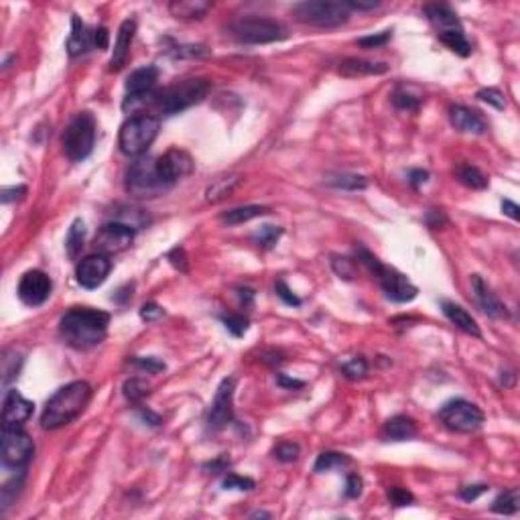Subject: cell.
Returning <instances> with one entry per match:
<instances>
[{
	"instance_id": "cell-1",
	"label": "cell",
	"mask_w": 520,
	"mask_h": 520,
	"mask_svg": "<svg viewBox=\"0 0 520 520\" xmlns=\"http://www.w3.org/2000/svg\"><path fill=\"white\" fill-rule=\"evenodd\" d=\"M110 313L92 307H73L59 321V334L75 349H92L106 340Z\"/></svg>"
},
{
	"instance_id": "cell-64",
	"label": "cell",
	"mask_w": 520,
	"mask_h": 520,
	"mask_svg": "<svg viewBox=\"0 0 520 520\" xmlns=\"http://www.w3.org/2000/svg\"><path fill=\"white\" fill-rule=\"evenodd\" d=\"M140 417L145 419V421H149V425H161V417L159 414H155V412H151L149 408H140Z\"/></svg>"
},
{
	"instance_id": "cell-50",
	"label": "cell",
	"mask_w": 520,
	"mask_h": 520,
	"mask_svg": "<svg viewBox=\"0 0 520 520\" xmlns=\"http://www.w3.org/2000/svg\"><path fill=\"white\" fill-rule=\"evenodd\" d=\"M275 289H277V295H279V299H281L283 303H287L290 307H299V305H301V299L287 287L285 281H277Z\"/></svg>"
},
{
	"instance_id": "cell-28",
	"label": "cell",
	"mask_w": 520,
	"mask_h": 520,
	"mask_svg": "<svg viewBox=\"0 0 520 520\" xmlns=\"http://www.w3.org/2000/svg\"><path fill=\"white\" fill-rule=\"evenodd\" d=\"M267 214H271V208H267V206H242V208H234L230 212L222 214V222L228 226H238V224L250 222L254 218H262Z\"/></svg>"
},
{
	"instance_id": "cell-44",
	"label": "cell",
	"mask_w": 520,
	"mask_h": 520,
	"mask_svg": "<svg viewBox=\"0 0 520 520\" xmlns=\"http://www.w3.org/2000/svg\"><path fill=\"white\" fill-rule=\"evenodd\" d=\"M299 454H301L299 445H297V443H290V441L279 443V445L275 447V451H273V456L283 463L297 462V460H299Z\"/></svg>"
},
{
	"instance_id": "cell-15",
	"label": "cell",
	"mask_w": 520,
	"mask_h": 520,
	"mask_svg": "<svg viewBox=\"0 0 520 520\" xmlns=\"http://www.w3.org/2000/svg\"><path fill=\"white\" fill-rule=\"evenodd\" d=\"M191 171H193V159L187 151L169 149L165 155L157 159V173L167 187H173L179 179L191 175Z\"/></svg>"
},
{
	"instance_id": "cell-30",
	"label": "cell",
	"mask_w": 520,
	"mask_h": 520,
	"mask_svg": "<svg viewBox=\"0 0 520 520\" xmlns=\"http://www.w3.org/2000/svg\"><path fill=\"white\" fill-rule=\"evenodd\" d=\"M456 177L462 185L469 187V189H486L488 187V177L469 163H460L456 167Z\"/></svg>"
},
{
	"instance_id": "cell-42",
	"label": "cell",
	"mask_w": 520,
	"mask_h": 520,
	"mask_svg": "<svg viewBox=\"0 0 520 520\" xmlns=\"http://www.w3.org/2000/svg\"><path fill=\"white\" fill-rule=\"evenodd\" d=\"M23 480H25V471H18V475L14 480H10V482L4 484V488H2V510L8 508L10 502L16 498V494H18V490L23 486Z\"/></svg>"
},
{
	"instance_id": "cell-29",
	"label": "cell",
	"mask_w": 520,
	"mask_h": 520,
	"mask_svg": "<svg viewBox=\"0 0 520 520\" xmlns=\"http://www.w3.org/2000/svg\"><path fill=\"white\" fill-rule=\"evenodd\" d=\"M240 181H242V177H240V175H228V177H220V179H216V181L208 187V191H206V199H208V201H212V203L226 199L232 191L240 185Z\"/></svg>"
},
{
	"instance_id": "cell-38",
	"label": "cell",
	"mask_w": 520,
	"mask_h": 520,
	"mask_svg": "<svg viewBox=\"0 0 520 520\" xmlns=\"http://www.w3.org/2000/svg\"><path fill=\"white\" fill-rule=\"evenodd\" d=\"M222 323L226 325V330L230 332L234 338H242L246 332H248V319L244 315H238V313H226L220 317Z\"/></svg>"
},
{
	"instance_id": "cell-48",
	"label": "cell",
	"mask_w": 520,
	"mask_h": 520,
	"mask_svg": "<svg viewBox=\"0 0 520 520\" xmlns=\"http://www.w3.org/2000/svg\"><path fill=\"white\" fill-rule=\"evenodd\" d=\"M132 364L136 368H140V370H147L149 374H159V372L165 370V362H161L159 358H153V356H149V358H134Z\"/></svg>"
},
{
	"instance_id": "cell-31",
	"label": "cell",
	"mask_w": 520,
	"mask_h": 520,
	"mask_svg": "<svg viewBox=\"0 0 520 520\" xmlns=\"http://www.w3.org/2000/svg\"><path fill=\"white\" fill-rule=\"evenodd\" d=\"M437 37H439V41L447 47V49H451L454 53H458L460 58H469V53H471V45H469V41H467V37H465V33L462 31H447V33H437Z\"/></svg>"
},
{
	"instance_id": "cell-39",
	"label": "cell",
	"mask_w": 520,
	"mask_h": 520,
	"mask_svg": "<svg viewBox=\"0 0 520 520\" xmlns=\"http://www.w3.org/2000/svg\"><path fill=\"white\" fill-rule=\"evenodd\" d=\"M281 234H283V230L279 226H262L260 230L254 234V242L260 248L269 250V248H273L277 244V240L281 238Z\"/></svg>"
},
{
	"instance_id": "cell-36",
	"label": "cell",
	"mask_w": 520,
	"mask_h": 520,
	"mask_svg": "<svg viewBox=\"0 0 520 520\" xmlns=\"http://www.w3.org/2000/svg\"><path fill=\"white\" fill-rule=\"evenodd\" d=\"M351 462L346 454H338V451H323L317 462H315V471H330L334 467H342Z\"/></svg>"
},
{
	"instance_id": "cell-4",
	"label": "cell",
	"mask_w": 520,
	"mask_h": 520,
	"mask_svg": "<svg viewBox=\"0 0 520 520\" xmlns=\"http://www.w3.org/2000/svg\"><path fill=\"white\" fill-rule=\"evenodd\" d=\"M356 254H358V260L370 271V275L378 281V285L382 287L384 290V295L391 299V301H395V303H408V301H412L414 297H417V287L408 281V277L403 275V273H399L397 269H393V267H386V264H382L370 250H366V248H358L356 250Z\"/></svg>"
},
{
	"instance_id": "cell-62",
	"label": "cell",
	"mask_w": 520,
	"mask_h": 520,
	"mask_svg": "<svg viewBox=\"0 0 520 520\" xmlns=\"http://www.w3.org/2000/svg\"><path fill=\"white\" fill-rule=\"evenodd\" d=\"M502 212L508 216V218H512V220H519V212L520 208L515 203V201H510V199H504L502 201Z\"/></svg>"
},
{
	"instance_id": "cell-23",
	"label": "cell",
	"mask_w": 520,
	"mask_h": 520,
	"mask_svg": "<svg viewBox=\"0 0 520 520\" xmlns=\"http://www.w3.org/2000/svg\"><path fill=\"white\" fill-rule=\"evenodd\" d=\"M449 120L451 126L460 132H469V134H484L488 130L484 118L475 110H469L465 106H451L449 110Z\"/></svg>"
},
{
	"instance_id": "cell-21",
	"label": "cell",
	"mask_w": 520,
	"mask_h": 520,
	"mask_svg": "<svg viewBox=\"0 0 520 520\" xmlns=\"http://www.w3.org/2000/svg\"><path fill=\"white\" fill-rule=\"evenodd\" d=\"M425 16L429 18V23L437 29V33H447V31H462V23L458 18V14L451 10V6L447 4H425L423 6Z\"/></svg>"
},
{
	"instance_id": "cell-6",
	"label": "cell",
	"mask_w": 520,
	"mask_h": 520,
	"mask_svg": "<svg viewBox=\"0 0 520 520\" xmlns=\"http://www.w3.org/2000/svg\"><path fill=\"white\" fill-rule=\"evenodd\" d=\"M161 130V120L153 114L128 118L118 132V147L126 157H143L155 143Z\"/></svg>"
},
{
	"instance_id": "cell-60",
	"label": "cell",
	"mask_w": 520,
	"mask_h": 520,
	"mask_svg": "<svg viewBox=\"0 0 520 520\" xmlns=\"http://www.w3.org/2000/svg\"><path fill=\"white\" fill-rule=\"evenodd\" d=\"M277 384L283 386V388H303L305 386L303 380H295V378H289L285 374H277Z\"/></svg>"
},
{
	"instance_id": "cell-19",
	"label": "cell",
	"mask_w": 520,
	"mask_h": 520,
	"mask_svg": "<svg viewBox=\"0 0 520 520\" xmlns=\"http://www.w3.org/2000/svg\"><path fill=\"white\" fill-rule=\"evenodd\" d=\"M159 82V69L155 65H145L140 69H134L126 79V96L134 98H147L157 92Z\"/></svg>"
},
{
	"instance_id": "cell-25",
	"label": "cell",
	"mask_w": 520,
	"mask_h": 520,
	"mask_svg": "<svg viewBox=\"0 0 520 520\" xmlns=\"http://www.w3.org/2000/svg\"><path fill=\"white\" fill-rule=\"evenodd\" d=\"M417 433H419L417 423L406 414H397L388 419L382 429L384 441H408V439H414Z\"/></svg>"
},
{
	"instance_id": "cell-33",
	"label": "cell",
	"mask_w": 520,
	"mask_h": 520,
	"mask_svg": "<svg viewBox=\"0 0 520 520\" xmlns=\"http://www.w3.org/2000/svg\"><path fill=\"white\" fill-rule=\"evenodd\" d=\"M520 508V494L517 488H510L502 492L494 502H492V512L496 515H517Z\"/></svg>"
},
{
	"instance_id": "cell-26",
	"label": "cell",
	"mask_w": 520,
	"mask_h": 520,
	"mask_svg": "<svg viewBox=\"0 0 520 520\" xmlns=\"http://www.w3.org/2000/svg\"><path fill=\"white\" fill-rule=\"evenodd\" d=\"M441 307H443L445 317H447L458 330H462L463 334H469V336H473V338H482L480 325L475 323V319L463 309L462 305H458V303H454V301H441Z\"/></svg>"
},
{
	"instance_id": "cell-13",
	"label": "cell",
	"mask_w": 520,
	"mask_h": 520,
	"mask_svg": "<svg viewBox=\"0 0 520 520\" xmlns=\"http://www.w3.org/2000/svg\"><path fill=\"white\" fill-rule=\"evenodd\" d=\"M110 271H112V260H110V256L98 252V254L86 256V258L77 264V269H75V279H77V285L84 287V289H98L100 285H104V281L108 279Z\"/></svg>"
},
{
	"instance_id": "cell-9",
	"label": "cell",
	"mask_w": 520,
	"mask_h": 520,
	"mask_svg": "<svg viewBox=\"0 0 520 520\" xmlns=\"http://www.w3.org/2000/svg\"><path fill=\"white\" fill-rule=\"evenodd\" d=\"M124 187H126V193L136 199L159 197L161 193L171 189L163 183V179L157 173V159H151V157H138L128 167Z\"/></svg>"
},
{
	"instance_id": "cell-57",
	"label": "cell",
	"mask_w": 520,
	"mask_h": 520,
	"mask_svg": "<svg viewBox=\"0 0 520 520\" xmlns=\"http://www.w3.org/2000/svg\"><path fill=\"white\" fill-rule=\"evenodd\" d=\"M108 41H110V33H108V29L106 27H98L96 31H94V47H98V49H108Z\"/></svg>"
},
{
	"instance_id": "cell-8",
	"label": "cell",
	"mask_w": 520,
	"mask_h": 520,
	"mask_svg": "<svg viewBox=\"0 0 520 520\" xmlns=\"http://www.w3.org/2000/svg\"><path fill=\"white\" fill-rule=\"evenodd\" d=\"M96 145V118L92 112H79L67 124L63 132V153L69 161L77 163L92 155Z\"/></svg>"
},
{
	"instance_id": "cell-63",
	"label": "cell",
	"mask_w": 520,
	"mask_h": 520,
	"mask_svg": "<svg viewBox=\"0 0 520 520\" xmlns=\"http://www.w3.org/2000/svg\"><path fill=\"white\" fill-rule=\"evenodd\" d=\"M238 295H240V301H242L244 307H250V305H252V301H254V290L244 287V289H238Z\"/></svg>"
},
{
	"instance_id": "cell-3",
	"label": "cell",
	"mask_w": 520,
	"mask_h": 520,
	"mask_svg": "<svg viewBox=\"0 0 520 520\" xmlns=\"http://www.w3.org/2000/svg\"><path fill=\"white\" fill-rule=\"evenodd\" d=\"M212 92V82L206 77H189L181 79L169 88L157 90L155 108L165 116H175L185 112L187 108L199 104Z\"/></svg>"
},
{
	"instance_id": "cell-16",
	"label": "cell",
	"mask_w": 520,
	"mask_h": 520,
	"mask_svg": "<svg viewBox=\"0 0 520 520\" xmlns=\"http://www.w3.org/2000/svg\"><path fill=\"white\" fill-rule=\"evenodd\" d=\"M234 388H236V380L234 378H224L218 386V393L214 397L212 408L208 412V427L218 431L224 429L226 425H230L234 419V408H232V399H234Z\"/></svg>"
},
{
	"instance_id": "cell-20",
	"label": "cell",
	"mask_w": 520,
	"mask_h": 520,
	"mask_svg": "<svg viewBox=\"0 0 520 520\" xmlns=\"http://www.w3.org/2000/svg\"><path fill=\"white\" fill-rule=\"evenodd\" d=\"M134 33H136V21L134 18H126L120 29H118V37H116L114 49H112V58H110V71H120L128 59V53H130V45H132V39H134Z\"/></svg>"
},
{
	"instance_id": "cell-18",
	"label": "cell",
	"mask_w": 520,
	"mask_h": 520,
	"mask_svg": "<svg viewBox=\"0 0 520 520\" xmlns=\"http://www.w3.org/2000/svg\"><path fill=\"white\" fill-rule=\"evenodd\" d=\"M471 290H473L475 303L480 305V309H482L488 317H492V319L508 317L506 305L498 299V295L488 287V283H486L480 275H471Z\"/></svg>"
},
{
	"instance_id": "cell-53",
	"label": "cell",
	"mask_w": 520,
	"mask_h": 520,
	"mask_svg": "<svg viewBox=\"0 0 520 520\" xmlns=\"http://www.w3.org/2000/svg\"><path fill=\"white\" fill-rule=\"evenodd\" d=\"M169 260H171V264H173L177 271L187 273V258H185V250L181 246H177V248H173L169 252Z\"/></svg>"
},
{
	"instance_id": "cell-40",
	"label": "cell",
	"mask_w": 520,
	"mask_h": 520,
	"mask_svg": "<svg viewBox=\"0 0 520 520\" xmlns=\"http://www.w3.org/2000/svg\"><path fill=\"white\" fill-rule=\"evenodd\" d=\"M169 53L177 59H199V58H208L210 55V49L206 45H177L173 49H169Z\"/></svg>"
},
{
	"instance_id": "cell-27",
	"label": "cell",
	"mask_w": 520,
	"mask_h": 520,
	"mask_svg": "<svg viewBox=\"0 0 520 520\" xmlns=\"http://www.w3.org/2000/svg\"><path fill=\"white\" fill-rule=\"evenodd\" d=\"M214 4L210 0H173L169 12L175 18H203Z\"/></svg>"
},
{
	"instance_id": "cell-10",
	"label": "cell",
	"mask_w": 520,
	"mask_h": 520,
	"mask_svg": "<svg viewBox=\"0 0 520 520\" xmlns=\"http://www.w3.org/2000/svg\"><path fill=\"white\" fill-rule=\"evenodd\" d=\"M35 454L33 439L29 433L23 431V427H2V439H0V456L2 465L10 469H25V465L31 462Z\"/></svg>"
},
{
	"instance_id": "cell-55",
	"label": "cell",
	"mask_w": 520,
	"mask_h": 520,
	"mask_svg": "<svg viewBox=\"0 0 520 520\" xmlns=\"http://www.w3.org/2000/svg\"><path fill=\"white\" fill-rule=\"evenodd\" d=\"M344 4H346L347 10H374V8H378L382 2H380V0H368V2H362V0H346Z\"/></svg>"
},
{
	"instance_id": "cell-41",
	"label": "cell",
	"mask_w": 520,
	"mask_h": 520,
	"mask_svg": "<svg viewBox=\"0 0 520 520\" xmlns=\"http://www.w3.org/2000/svg\"><path fill=\"white\" fill-rule=\"evenodd\" d=\"M342 372L346 374L347 378H351V380L364 378L368 374V362L362 356H356V358H351L349 362H346L342 366Z\"/></svg>"
},
{
	"instance_id": "cell-43",
	"label": "cell",
	"mask_w": 520,
	"mask_h": 520,
	"mask_svg": "<svg viewBox=\"0 0 520 520\" xmlns=\"http://www.w3.org/2000/svg\"><path fill=\"white\" fill-rule=\"evenodd\" d=\"M393 102L399 110H406V112H417L419 106H421V98L410 96L405 90H397L395 96H393Z\"/></svg>"
},
{
	"instance_id": "cell-35",
	"label": "cell",
	"mask_w": 520,
	"mask_h": 520,
	"mask_svg": "<svg viewBox=\"0 0 520 520\" xmlns=\"http://www.w3.org/2000/svg\"><path fill=\"white\" fill-rule=\"evenodd\" d=\"M21 366H23V356L16 354L14 349L6 351L4 358H2V384L8 386L10 380H14L21 372Z\"/></svg>"
},
{
	"instance_id": "cell-2",
	"label": "cell",
	"mask_w": 520,
	"mask_h": 520,
	"mask_svg": "<svg viewBox=\"0 0 520 520\" xmlns=\"http://www.w3.org/2000/svg\"><path fill=\"white\" fill-rule=\"evenodd\" d=\"M92 386L86 380H73L61 386L58 393L47 401L41 414V427L55 431L77 419L92 401Z\"/></svg>"
},
{
	"instance_id": "cell-59",
	"label": "cell",
	"mask_w": 520,
	"mask_h": 520,
	"mask_svg": "<svg viewBox=\"0 0 520 520\" xmlns=\"http://www.w3.org/2000/svg\"><path fill=\"white\" fill-rule=\"evenodd\" d=\"M228 467H230V460L224 458V456H220L218 460L208 462L203 465V469H210V473H222V471H226Z\"/></svg>"
},
{
	"instance_id": "cell-32",
	"label": "cell",
	"mask_w": 520,
	"mask_h": 520,
	"mask_svg": "<svg viewBox=\"0 0 520 520\" xmlns=\"http://www.w3.org/2000/svg\"><path fill=\"white\" fill-rule=\"evenodd\" d=\"M84 240H86V224L82 220H73L65 238V250L69 258H77V254L84 248Z\"/></svg>"
},
{
	"instance_id": "cell-47",
	"label": "cell",
	"mask_w": 520,
	"mask_h": 520,
	"mask_svg": "<svg viewBox=\"0 0 520 520\" xmlns=\"http://www.w3.org/2000/svg\"><path fill=\"white\" fill-rule=\"evenodd\" d=\"M222 486H224V490H252L256 484H254V480H250V478H242V475H236V473H228L226 478H224V482H222Z\"/></svg>"
},
{
	"instance_id": "cell-17",
	"label": "cell",
	"mask_w": 520,
	"mask_h": 520,
	"mask_svg": "<svg viewBox=\"0 0 520 520\" xmlns=\"http://www.w3.org/2000/svg\"><path fill=\"white\" fill-rule=\"evenodd\" d=\"M35 405L27 401L18 391L8 388L2 401V427H23L33 417Z\"/></svg>"
},
{
	"instance_id": "cell-51",
	"label": "cell",
	"mask_w": 520,
	"mask_h": 520,
	"mask_svg": "<svg viewBox=\"0 0 520 520\" xmlns=\"http://www.w3.org/2000/svg\"><path fill=\"white\" fill-rule=\"evenodd\" d=\"M362 478L358 473H349L346 480V496L347 498H358L362 494Z\"/></svg>"
},
{
	"instance_id": "cell-56",
	"label": "cell",
	"mask_w": 520,
	"mask_h": 520,
	"mask_svg": "<svg viewBox=\"0 0 520 520\" xmlns=\"http://www.w3.org/2000/svg\"><path fill=\"white\" fill-rule=\"evenodd\" d=\"M27 193V187L18 185V187H4L2 189V203H10L14 199H21Z\"/></svg>"
},
{
	"instance_id": "cell-5",
	"label": "cell",
	"mask_w": 520,
	"mask_h": 520,
	"mask_svg": "<svg viewBox=\"0 0 520 520\" xmlns=\"http://www.w3.org/2000/svg\"><path fill=\"white\" fill-rule=\"evenodd\" d=\"M226 33L234 41L246 45H264L283 41L289 37V31L283 23L269 16H240L226 27Z\"/></svg>"
},
{
	"instance_id": "cell-11",
	"label": "cell",
	"mask_w": 520,
	"mask_h": 520,
	"mask_svg": "<svg viewBox=\"0 0 520 520\" xmlns=\"http://www.w3.org/2000/svg\"><path fill=\"white\" fill-rule=\"evenodd\" d=\"M439 421L456 433H473L484 425V412L480 406L465 401V399H456L449 401L439 408Z\"/></svg>"
},
{
	"instance_id": "cell-24",
	"label": "cell",
	"mask_w": 520,
	"mask_h": 520,
	"mask_svg": "<svg viewBox=\"0 0 520 520\" xmlns=\"http://www.w3.org/2000/svg\"><path fill=\"white\" fill-rule=\"evenodd\" d=\"M388 71L386 63H374V61H366V59L347 58L340 63L338 73L344 77H368V75H382Z\"/></svg>"
},
{
	"instance_id": "cell-34",
	"label": "cell",
	"mask_w": 520,
	"mask_h": 520,
	"mask_svg": "<svg viewBox=\"0 0 520 520\" xmlns=\"http://www.w3.org/2000/svg\"><path fill=\"white\" fill-rule=\"evenodd\" d=\"M327 185L336 187V189H344V191H362L368 187V179L362 177V175H354V173H340V175H332L327 179Z\"/></svg>"
},
{
	"instance_id": "cell-58",
	"label": "cell",
	"mask_w": 520,
	"mask_h": 520,
	"mask_svg": "<svg viewBox=\"0 0 520 520\" xmlns=\"http://www.w3.org/2000/svg\"><path fill=\"white\" fill-rule=\"evenodd\" d=\"M332 267H334V271H336L340 277H344V279H351V275H354V271H351L347 258H334V260H332Z\"/></svg>"
},
{
	"instance_id": "cell-61",
	"label": "cell",
	"mask_w": 520,
	"mask_h": 520,
	"mask_svg": "<svg viewBox=\"0 0 520 520\" xmlns=\"http://www.w3.org/2000/svg\"><path fill=\"white\" fill-rule=\"evenodd\" d=\"M427 179H429V173L423 171V169H412V171L408 173V181H410L412 187H421L423 183H427Z\"/></svg>"
},
{
	"instance_id": "cell-14",
	"label": "cell",
	"mask_w": 520,
	"mask_h": 520,
	"mask_svg": "<svg viewBox=\"0 0 520 520\" xmlns=\"http://www.w3.org/2000/svg\"><path fill=\"white\" fill-rule=\"evenodd\" d=\"M53 283L43 271H27L18 281V299L29 307H39L51 297Z\"/></svg>"
},
{
	"instance_id": "cell-12",
	"label": "cell",
	"mask_w": 520,
	"mask_h": 520,
	"mask_svg": "<svg viewBox=\"0 0 520 520\" xmlns=\"http://www.w3.org/2000/svg\"><path fill=\"white\" fill-rule=\"evenodd\" d=\"M134 236H136V230L132 226L112 220V222H106L98 230L96 238H94V246L100 254L110 256V254L124 252L132 244Z\"/></svg>"
},
{
	"instance_id": "cell-37",
	"label": "cell",
	"mask_w": 520,
	"mask_h": 520,
	"mask_svg": "<svg viewBox=\"0 0 520 520\" xmlns=\"http://www.w3.org/2000/svg\"><path fill=\"white\" fill-rule=\"evenodd\" d=\"M122 391H124V397L130 403H140L149 395V384L143 378H130V380L124 382Z\"/></svg>"
},
{
	"instance_id": "cell-7",
	"label": "cell",
	"mask_w": 520,
	"mask_h": 520,
	"mask_svg": "<svg viewBox=\"0 0 520 520\" xmlns=\"http://www.w3.org/2000/svg\"><path fill=\"white\" fill-rule=\"evenodd\" d=\"M290 14L297 23L319 27V29H336L346 25L349 10L344 2H330V0H305L297 2L290 8Z\"/></svg>"
},
{
	"instance_id": "cell-49",
	"label": "cell",
	"mask_w": 520,
	"mask_h": 520,
	"mask_svg": "<svg viewBox=\"0 0 520 520\" xmlns=\"http://www.w3.org/2000/svg\"><path fill=\"white\" fill-rule=\"evenodd\" d=\"M388 498H391V502L395 506H408V504L414 502V496L406 488H399V486H395V488L388 490Z\"/></svg>"
},
{
	"instance_id": "cell-46",
	"label": "cell",
	"mask_w": 520,
	"mask_h": 520,
	"mask_svg": "<svg viewBox=\"0 0 520 520\" xmlns=\"http://www.w3.org/2000/svg\"><path fill=\"white\" fill-rule=\"evenodd\" d=\"M391 37H393V31H382V33L358 39V45L364 47V49H378V47H384L391 41Z\"/></svg>"
},
{
	"instance_id": "cell-52",
	"label": "cell",
	"mask_w": 520,
	"mask_h": 520,
	"mask_svg": "<svg viewBox=\"0 0 520 520\" xmlns=\"http://www.w3.org/2000/svg\"><path fill=\"white\" fill-rule=\"evenodd\" d=\"M165 315V311H163V307H159L157 303H147V305H143V309H140V317L145 319V321H155V319H159V317H163Z\"/></svg>"
},
{
	"instance_id": "cell-54",
	"label": "cell",
	"mask_w": 520,
	"mask_h": 520,
	"mask_svg": "<svg viewBox=\"0 0 520 520\" xmlns=\"http://www.w3.org/2000/svg\"><path fill=\"white\" fill-rule=\"evenodd\" d=\"M488 490V486L486 484H478V486H465L460 490V496H462L465 502H471V500H475V498H480L484 492Z\"/></svg>"
},
{
	"instance_id": "cell-22",
	"label": "cell",
	"mask_w": 520,
	"mask_h": 520,
	"mask_svg": "<svg viewBox=\"0 0 520 520\" xmlns=\"http://www.w3.org/2000/svg\"><path fill=\"white\" fill-rule=\"evenodd\" d=\"M92 45H94V31H90L88 25L77 14H73L71 16V35L67 39V53L71 58H79V55L88 53Z\"/></svg>"
},
{
	"instance_id": "cell-45",
	"label": "cell",
	"mask_w": 520,
	"mask_h": 520,
	"mask_svg": "<svg viewBox=\"0 0 520 520\" xmlns=\"http://www.w3.org/2000/svg\"><path fill=\"white\" fill-rule=\"evenodd\" d=\"M478 98L490 106H494L496 110H504L506 108V100H504V94L496 88H484L478 92Z\"/></svg>"
}]
</instances>
